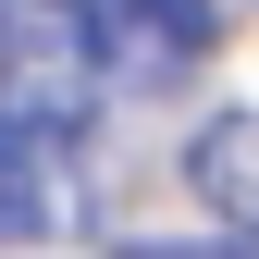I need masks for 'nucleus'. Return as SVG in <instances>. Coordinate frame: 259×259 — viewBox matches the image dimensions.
Returning <instances> with one entry per match:
<instances>
[{"label": "nucleus", "instance_id": "obj_5", "mask_svg": "<svg viewBox=\"0 0 259 259\" xmlns=\"http://www.w3.org/2000/svg\"><path fill=\"white\" fill-rule=\"evenodd\" d=\"M123 259H222V247H123Z\"/></svg>", "mask_w": 259, "mask_h": 259}, {"label": "nucleus", "instance_id": "obj_4", "mask_svg": "<svg viewBox=\"0 0 259 259\" xmlns=\"http://www.w3.org/2000/svg\"><path fill=\"white\" fill-rule=\"evenodd\" d=\"M50 222H62V136L0 123V247H37Z\"/></svg>", "mask_w": 259, "mask_h": 259}, {"label": "nucleus", "instance_id": "obj_2", "mask_svg": "<svg viewBox=\"0 0 259 259\" xmlns=\"http://www.w3.org/2000/svg\"><path fill=\"white\" fill-rule=\"evenodd\" d=\"M87 25H99V50H111V87L123 74H198L210 37H222L210 0H87Z\"/></svg>", "mask_w": 259, "mask_h": 259}, {"label": "nucleus", "instance_id": "obj_6", "mask_svg": "<svg viewBox=\"0 0 259 259\" xmlns=\"http://www.w3.org/2000/svg\"><path fill=\"white\" fill-rule=\"evenodd\" d=\"M222 259H259V235H247V247H222Z\"/></svg>", "mask_w": 259, "mask_h": 259}, {"label": "nucleus", "instance_id": "obj_1", "mask_svg": "<svg viewBox=\"0 0 259 259\" xmlns=\"http://www.w3.org/2000/svg\"><path fill=\"white\" fill-rule=\"evenodd\" d=\"M111 99V50L87 0H0V123L25 136H74Z\"/></svg>", "mask_w": 259, "mask_h": 259}, {"label": "nucleus", "instance_id": "obj_3", "mask_svg": "<svg viewBox=\"0 0 259 259\" xmlns=\"http://www.w3.org/2000/svg\"><path fill=\"white\" fill-rule=\"evenodd\" d=\"M185 185H198L235 235H259V111H210L198 148H185Z\"/></svg>", "mask_w": 259, "mask_h": 259}]
</instances>
